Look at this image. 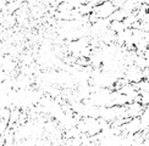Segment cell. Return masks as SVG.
Wrapping results in <instances>:
<instances>
[{
  "label": "cell",
  "mask_w": 149,
  "mask_h": 146,
  "mask_svg": "<svg viewBox=\"0 0 149 146\" xmlns=\"http://www.w3.org/2000/svg\"><path fill=\"white\" fill-rule=\"evenodd\" d=\"M10 118H11V110L9 107H3L1 108V118L0 119H3L5 121L6 123H10Z\"/></svg>",
  "instance_id": "6da1fadb"
}]
</instances>
